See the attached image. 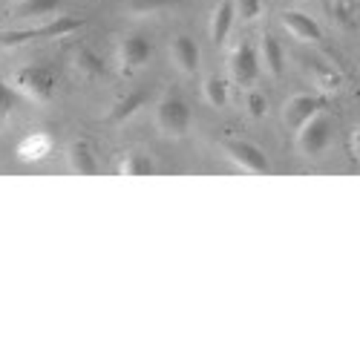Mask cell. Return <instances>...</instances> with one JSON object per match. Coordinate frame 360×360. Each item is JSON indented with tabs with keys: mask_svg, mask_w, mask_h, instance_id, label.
Returning <instances> with one entry per match:
<instances>
[{
	"mask_svg": "<svg viewBox=\"0 0 360 360\" xmlns=\"http://www.w3.org/2000/svg\"><path fill=\"white\" fill-rule=\"evenodd\" d=\"M12 89L18 93V98H29L35 104H46L52 96H55V75L46 70V67H38V64H26L20 67L15 75H12Z\"/></svg>",
	"mask_w": 360,
	"mask_h": 360,
	"instance_id": "obj_1",
	"label": "cell"
},
{
	"mask_svg": "<svg viewBox=\"0 0 360 360\" xmlns=\"http://www.w3.org/2000/svg\"><path fill=\"white\" fill-rule=\"evenodd\" d=\"M78 29H84V18H55L44 26H35V29H20V32H6L0 35V44H4V49L9 46H20V44H29V41H55V38H64L70 32H78Z\"/></svg>",
	"mask_w": 360,
	"mask_h": 360,
	"instance_id": "obj_2",
	"label": "cell"
},
{
	"mask_svg": "<svg viewBox=\"0 0 360 360\" xmlns=\"http://www.w3.org/2000/svg\"><path fill=\"white\" fill-rule=\"evenodd\" d=\"M156 130L167 139H182L191 130V107L179 96H165L156 104Z\"/></svg>",
	"mask_w": 360,
	"mask_h": 360,
	"instance_id": "obj_3",
	"label": "cell"
},
{
	"mask_svg": "<svg viewBox=\"0 0 360 360\" xmlns=\"http://www.w3.org/2000/svg\"><path fill=\"white\" fill-rule=\"evenodd\" d=\"M294 133H297V139H294L297 141V153L306 156V159L323 156L326 147L332 144V124L323 118V112L314 115V118H309V122L303 127H297Z\"/></svg>",
	"mask_w": 360,
	"mask_h": 360,
	"instance_id": "obj_4",
	"label": "cell"
},
{
	"mask_svg": "<svg viewBox=\"0 0 360 360\" xmlns=\"http://www.w3.org/2000/svg\"><path fill=\"white\" fill-rule=\"evenodd\" d=\"M259 55L248 41H239L236 46H231L228 52V75L233 84L239 86H254V81L259 78Z\"/></svg>",
	"mask_w": 360,
	"mask_h": 360,
	"instance_id": "obj_5",
	"label": "cell"
},
{
	"mask_svg": "<svg viewBox=\"0 0 360 360\" xmlns=\"http://www.w3.org/2000/svg\"><path fill=\"white\" fill-rule=\"evenodd\" d=\"M150 55H153V46L144 35H124L115 44V64L122 75H133L141 67H147Z\"/></svg>",
	"mask_w": 360,
	"mask_h": 360,
	"instance_id": "obj_6",
	"label": "cell"
},
{
	"mask_svg": "<svg viewBox=\"0 0 360 360\" xmlns=\"http://www.w3.org/2000/svg\"><path fill=\"white\" fill-rule=\"evenodd\" d=\"M225 156L239 167V170H245V173H268L271 170V162H268V156L262 153V150L251 141H239V139H231L225 141Z\"/></svg>",
	"mask_w": 360,
	"mask_h": 360,
	"instance_id": "obj_7",
	"label": "cell"
},
{
	"mask_svg": "<svg viewBox=\"0 0 360 360\" xmlns=\"http://www.w3.org/2000/svg\"><path fill=\"white\" fill-rule=\"evenodd\" d=\"M326 110V96L323 93H303V96H294L288 98L285 110H283V124L288 130H297V127H303L309 118L320 115Z\"/></svg>",
	"mask_w": 360,
	"mask_h": 360,
	"instance_id": "obj_8",
	"label": "cell"
},
{
	"mask_svg": "<svg viewBox=\"0 0 360 360\" xmlns=\"http://www.w3.org/2000/svg\"><path fill=\"white\" fill-rule=\"evenodd\" d=\"M283 29L291 35V38H297V41H303V44H320L323 41V29H320V23L311 18V15H306V12H300V9H288V12H283Z\"/></svg>",
	"mask_w": 360,
	"mask_h": 360,
	"instance_id": "obj_9",
	"label": "cell"
},
{
	"mask_svg": "<svg viewBox=\"0 0 360 360\" xmlns=\"http://www.w3.org/2000/svg\"><path fill=\"white\" fill-rule=\"evenodd\" d=\"M167 52H170V61L176 64L179 72L193 75L199 70V44L191 35H173Z\"/></svg>",
	"mask_w": 360,
	"mask_h": 360,
	"instance_id": "obj_10",
	"label": "cell"
},
{
	"mask_svg": "<svg viewBox=\"0 0 360 360\" xmlns=\"http://www.w3.org/2000/svg\"><path fill=\"white\" fill-rule=\"evenodd\" d=\"M67 165L72 173L78 176H93L98 170V159L93 153V144L84 141V139H75L70 147H67Z\"/></svg>",
	"mask_w": 360,
	"mask_h": 360,
	"instance_id": "obj_11",
	"label": "cell"
},
{
	"mask_svg": "<svg viewBox=\"0 0 360 360\" xmlns=\"http://www.w3.org/2000/svg\"><path fill=\"white\" fill-rule=\"evenodd\" d=\"M257 55H259V67H262L268 75H280V72H283V46H280V41H277L271 32H265V35L259 38Z\"/></svg>",
	"mask_w": 360,
	"mask_h": 360,
	"instance_id": "obj_12",
	"label": "cell"
},
{
	"mask_svg": "<svg viewBox=\"0 0 360 360\" xmlns=\"http://www.w3.org/2000/svg\"><path fill=\"white\" fill-rule=\"evenodd\" d=\"M233 18H236L233 4H231V0H219L217 9H214V15H211V41H214L217 46H222V44L228 41L231 26H233Z\"/></svg>",
	"mask_w": 360,
	"mask_h": 360,
	"instance_id": "obj_13",
	"label": "cell"
},
{
	"mask_svg": "<svg viewBox=\"0 0 360 360\" xmlns=\"http://www.w3.org/2000/svg\"><path fill=\"white\" fill-rule=\"evenodd\" d=\"M72 72L84 81H96L104 75V61L93 52V49H75L72 52V61H70Z\"/></svg>",
	"mask_w": 360,
	"mask_h": 360,
	"instance_id": "obj_14",
	"label": "cell"
},
{
	"mask_svg": "<svg viewBox=\"0 0 360 360\" xmlns=\"http://www.w3.org/2000/svg\"><path fill=\"white\" fill-rule=\"evenodd\" d=\"M144 98H147L144 89H130V93H124L122 98H115V104H112V110L107 112V118H110L112 124H122V122H127V118H133V115L141 110Z\"/></svg>",
	"mask_w": 360,
	"mask_h": 360,
	"instance_id": "obj_15",
	"label": "cell"
},
{
	"mask_svg": "<svg viewBox=\"0 0 360 360\" xmlns=\"http://www.w3.org/2000/svg\"><path fill=\"white\" fill-rule=\"evenodd\" d=\"M228 93H231V84H228V78H222V75H207V78L202 81V96H205V101L211 104V107H217V110H222V107L228 104Z\"/></svg>",
	"mask_w": 360,
	"mask_h": 360,
	"instance_id": "obj_16",
	"label": "cell"
},
{
	"mask_svg": "<svg viewBox=\"0 0 360 360\" xmlns=\"http://www.w3.org/2000/svg\"><path fill=\"white\" fill-rule=\"evenodd\" d=\"M49 150H52V136L49 133H32V136H26L20 141L18 156L26 159V162H38V159H44L49 153Z\"/></svg>",
	"mask_w": 360,
	"mask_h": 360,
	"instance_id": "obj_17",
	"label": "cell"
},
{
	"mask_svg": "<svg viewBox=\"0 0 360 360\" xmlns=\"http://www.w3.org/2000/svg\"><path fill=\"white\" fill-rule=\"evenodd\" d=\"M179 0H124V9L130 15H156V12H165V9H173Z\"/></svg>",
	"mask_w": 360,
	"mask_h": 360,
	"instance_id": "obj_18",
	"label": "cell"
},
{
	"mask_svg": "<svg viewBox=\"0 0 360 360\" xmlns=\"http://www.w3.org/2000/svg\"><path fill=\"white\" fill-rule=\"evenodd\" d=\"M118 173L122 176H150L153 173V162L141 153H127L122 162H118Z\"/></svg>",
	"mask_w": 360,
	"mask_h": 360,
	"instance_id": "obj_19",
	"label": "cell"
},
{
	"mask_svg": "<svg viewBox=\"0 0 360 360\" xmlns=\"http://www.w3.org/2000/svg\"><path fill=\"white\" fill-rule=\"evenodd\" d=\"M61 6V0H23L15 6V18H38V15H49Z\"/></svg>",
	"mask_w": 360,
	"mask_h": 360,
	"instance_id": "obj_20",
	"label": "cell"
},
{
	"mask_svg": "<svg viewBox=\"0 0 360 360\" xmlns=\"http://www.w3.org/2000/svg\"><path fill=\"white\" fill-rule=\"evenodd\" d=\"M311 81L317 84V89H320L323 96L340 89V75H338L335 70H328V67H314V70H311Z\"/></svg>",
	"mask_w": 360,
	"mask_h": 360,
	"instance_id": "obj_21",
	"label": "cell"
},
{
	"mask_svg": "<svg viewBox=\"0 0 360 360\" xmlns=\"http://www.w3.org/2000/svg\"><path fill=\"white\" fill-rule=\"evenodd\" d=\"M15 104H18V93H15V89H12V84H6V81H0V124H4V122H6V118L12 115Z\"/></svg>",
	"mask_w": 360,
	"mask_h": 360,
	"instance_id": "obj_22",
	"label": "cell"
},
{
	"mask_svg": "<svg viewBox=\"0 0 360 360\" xmlns=\"http://www.w3.org/2000/svg\"><path fill=\"white\" fill-rule=\"evenodd\" d=\"M233 9L243 20H257L262 15V0H233Z\"/></svg>",
	"mask_w": 360,
	"mask_h": 360,
	"instance_id": "obj_23",
	"label": "cell"
},
{
	"mask_svg": "<svg viewBox=\"0 0 360 360\" xmlns=\"http://www.w3.org/2000/svg\"><path fill=\"white\" fill-rule=\"evenodd\" d=\"M265 110H268L265 96H262V93H248V98H245V112H248L251 118H262Z\"/></svg>",
	"mask_w": 360,
	"mask_h": 360,
	"instance_id": "obj_24",
	"label": "cell"
},
{
	"mask_svg": "<svg viewBox=\"0 0 360 360\" xmlns=\"http://www.w3.org/2000/svg\"><path fill=\"white\" fill-rule=\"evenodd\" d=\"M352 150H354V156L360 159V127L352 133Z\"/></svg>",
	"mask_w": 360,
	"mask_h": 360,
	"instance_id": "obj_25",
	"label": "cell"
},
{
	"mask_svg": "<svg viewBox=\"0 0 360 360\" xmlns=\"http://www.w3.org/2000/svg\"><path fill=\"white\" fill-rule=\"evenodd\" d=\"M0 49H4V44H0Z\"/></svg>",
	"mask_w": 360,
	"mask_h": 360,
	"instance_id": "obj_26",
	"label": "cell"
}]
</instances>
